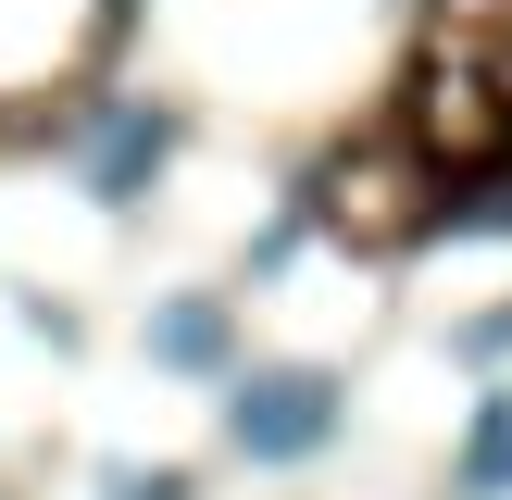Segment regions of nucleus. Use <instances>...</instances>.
I'll return each instance as SVG.
<instances>
[{
    "label": "nucleus",
    "instance_id": "obj_4",
    "mask_svg": "<svg viewBox=\"0 0 512 500\" xmlns=\"http://www.w3.org/2000/svg\"><path fill=\"white\" fill-rule=\"evenodd\" d=\"M138 350H150V375H225L238 363V313H225L213 288H175V300H150Z\"/></svg>",
    "mask_w": 512,
    "mask_h": 500
},
{
    "label": "nucleus",
    "instance_id": "obj_6",
    "mask_svg": "<svg viewBox=\"0 0 512 500\" xmlns=\"http://www.w3.org/2000/svg\"><path fill=\"white\" fill-rule=\"evenodd\" d=\"M100 500H188V475H175V463H113V475H100Z\"/></svg>",
    "mask_w": 512,
    "mask_h": 500
},
{
    "label": "nucleus",
    "instance_id": "obj_3",
    "mask_svg": "<svg viewBox=\"0 0 512 500\" xmlns=\"http://www.w3.org/2000/svg\"><path fill=\"white\" fill-rule=\"evenodd\" d=\"M163 163H175V113L163 100H113V113L88 125V150H75V175H88L100 200H138Z\"/></svg>",
    "mask_w": 512,
    "mask_h": 500
},
{
    "label": "nucleus",
    "instance_id": "obj_1",
    "mask_svg": "<svg viewBox=\"0 0 512 500\" xmlns=\"http://www.w3.org/2000/svg\"><path fill=\"white\" fill-rule=\"evenodd\" d=\"M400 138L438 175H500L512 163V0H438L400 88Z\"/></svg>",
    "mask_w": 512,
    "mask_h": 500
},
{
    "label": "nucleus",
    "instance_id": "obj_2",
    "mask_svg": "<svg viewBox=\"0 0 512 500\" xmlns=\"http://www.w3.org/2000/svg\"><path fill=\"white\" fill-rule=\"evenodd\" d=\"M350 425V375L338 363H225V438H238V463H313V450H338Z\"/></svg>",
    "mask_w": 512,
    "mask_h": 500
},
{
    "label": "nucleus",
    "instance_id": "obj_5",
    "mask_svg": "<svg viewBox=\"0 0 512 500\" xmlns=\"http://www.w3.org/2000/svg\"><path fill=\"white\" fill-rule=\"evenodd\" d=\"M463 488L475 500H512V388L475 400V438H463Z\"/></svg>",
    "mask_w": 512,
    "mask_h": 500
}]
</instances>
